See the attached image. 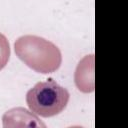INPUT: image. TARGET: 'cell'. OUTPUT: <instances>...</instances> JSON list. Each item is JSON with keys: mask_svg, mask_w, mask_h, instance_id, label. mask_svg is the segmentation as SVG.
<instances>
[{"mask_svg": "<svg viewBox=\"0 0 128 128\" xmlns=\"http://www.w3.org/2000/svg\"><path fill=\"white\" fill-rule=\"evenodd\" d=\"M17 57L32 70L49 74L59 69L62 55L52 42L35 35H24L14 43Z\"/></svg>", "mask_w": 128, "mask_h": 128, "instance_id": "obj_1", "label": "cell"}, {"mask_svg": "<svg viewBox=\"0 0 128 128\" xmlns=\"http://www.w3.org/2000/svg\"><path fill=\"white\" fill-rule=\"evenodd\" d=\"M70 95L66 88L53 79L35 84L26 94L29 109L41 117H52L61 113L67 106Z\"/></svg>", "mask_w": 128, "mask_h": 128, "instance_id": "obj_2", "label": "cell"}, {"mask_svg": "<svg viewBox=\"0 0 128 128\" xmlns=\"http://www.w3.org/2000/svg\"><path fill=\"white\" fill-rule=\"evenodd\" d=\"M3 126L8 127H42L46 125L32 111H28L23 107H16L8 110L3 115Z\"/></svg>", "mask_w": 128, "mask_h": 128, "instance_id": "obj_3", "label": "cell"}, {"mask_svg": "<svg viewBox=\"0 0 128 128\" xmlns=\"http://www.w3.org/2000/svg\"><path fill=\"white\" fill-rule=\"evenodd\" d=\"M77 88L84 93H91L95 89L94 84V55L85 56L77 65L74 75Z\"/></svg>", "mask_w": 128, "mask_h": 128, "instance_id": "obj_4", "label": "cell"}, {"mask_svg": "<svg viewBox=\"0 0 128 128\" xmlns=\"http://www.w3.org/2000/svg\"><path fill=\"white\" fill-rule=\"evenodd\" d=\"M10 46L7 38L0 33V70H2L9 61Z\"/></svg>", "mask_w": 128, "mask_h": 128, "instance_id": "obj_5", "label": "cell"}]
</instances>
